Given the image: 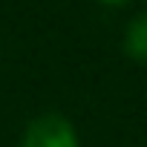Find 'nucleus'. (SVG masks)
Wrapping results in <instances>:
<instances>
[{
  "instance_id": "f257e3e1",
  "label": "nucleus",
  "mask_w": 147,
  "mask_h": 147,
  "mask_svg": "<svg viewBox=\"0 0 147 147\" xmlns=\"http://www.w3.org/2000/svg\"><path fill=\"white\" fill-rule=\"evenodd\" d=\"M18 147H81L75 124L58 113H43L23 127Z\"/></svg>"
},
{
  "instance_id": "f03ea898",
  "label": "nucleus",
  "mask_w": 147,
  "mask_h": 147,
  "mask_svg": "<svg viewBox=\"0 0 147 147\" xmlns=\"http://www.w3.org/2000/svg\"><path fill=\"white\" fill-rule=\"evenodd\" d=\"M124 52L136 63H147V12L136 15L124 32Z\"/></svg>"
},
{
  "instance_id": "7ed1b4c3",
  "label": "nucleus",
  "mask_w": 147,
  "mask_h": 147,
  "mask_svg": "<svg viewBox=\"0 0 147 147\" xmlns=\"http://www.w3.org/2000/svg\"><path fill=\"white\" fill-rule=\"evenodd\" d=\"M98 3H104V6H124L127 0H98Z\"/></svg>"
}]
</instances>
